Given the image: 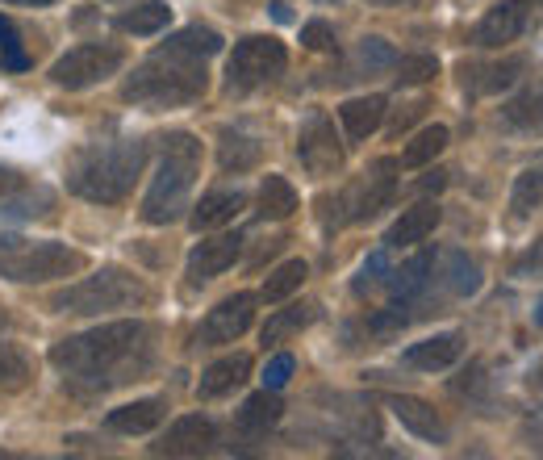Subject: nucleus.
Returning <instances> with one entry per match:
<instances>
[{
	"label": "nucleus",
	"instance_id": "603ef678",
	"mask_svg": "<svg viewBox=\"0 0 543 460\" xmlns=\"http://www.w3.org/2000/svg\"><path fill=\"white\" fill-rule=\"evenodd\" d=\"M272 17H276V21H293V13H289L285 0H272Z\"/></svg>",
	"mask_w": 543,
	"mask_h": 460
},
{
	"label": "nucleus",
	"instance_id": "f704fd0d",
	"mask_svg": "<svg viewBox=\"0 0 543 460\" xmlns=\"http://www.w3.org/2000/svg\"><path fill=\"white\" fill-rule=\"evenodd\" d=\"M51 205H55V193L51 189H26L21 197H0V214L5 218H42V214H51Z\"/></svg>",
	"mask_w": 543,
	"mask_h": 460
},
{
	"label": "nucleus",
	"instance_id": "8fccbe9b",
	"mask_svg": "<svg viewBox=\"0 0 543 460\" xmlns=\"http://www.w3.org/2000/svg\"><path fill=\"white\" fill-rule=\"evenodd\" d=\"M0 5H26V9H46V5H59V0H0Z\"/></svg>",
	"mask_w": 543,
	"mask_h": 460
},
{
	"label": "nucleus",
	"instance_id": "9d476101",
	"mask_svg": "<svg viewBox=\"0 0 543 460\" xmlns=\"http://www.w3.org/2000/svg\"><path fill=\"white\" fill-rule=\"evenodd\" d=\"M297 159H301V168L310 176H335L343 168V147H339L335 126H330L326 113H310V118L301 122Z\"/></svg>",
	"mask_w": 543,
	"mask_h": 460
},
{
	"label": "nucleus",
	"instance_id": "c03bdc74",
	"mask_svg": "<svg viewBox=\"0 0 543 460\" xmlns=\"http://www.w3.org/2000/svg\"><path fill=\"white\" fill-rule=\"evenodd\" d=\"M301 42L310 46V51H335V30H330L326 21H305V26H301Z\"/></svg>",
	"mask_w": 543,
	"mask_h": 460
},
{
	"label": "nucleus",
	"instance_id": "a211bd4d",
	"mask_svg": "<svg viewBox=\"0 0 543 460\" xmlns=\"http://www.w3.org/2000/svg\"><path fill=\"white\" fill-rule=\"evenodd\" d=\"M251 377V356L247 352H230V356H222V360H214L201 373V381H197V398H222V394H230V389H239L243 381Z\"/></svg>",
	"mask_w": 543,
	"mask_h": 460
},
{
	"label": "nucleus",
	"instance_id": "09e8293b",
	"mask_svg": "<svg viewBox=\"0 0 543 460\" xmlns=\"http://www.w3.org/2000/svg\"><path fill=\"white\" fill-rule=\"evenodd\" d=\"M527 385H531V398H535V402L543 406V368H535V373H531V381H527Z\"/></svg>",
	"mask_w": 543,
	"mask_h": 460
},
{
	"label": "nucleus",
	"instance_id": "3c124183",
	"mask_svg": "<svg viewBox=\"0 0 543 460\" xmlns=\"http://www.w3.org/2000/svg\"><path fill=\"white\" fill-rule=\"evenodd\" d=\"M376 9H401V5H422V0H368Z\"/></svg>",
	"mask_w": 543,
	"mask_h": 460
},
{
	"label": "nucleus",
	"instance_id": "7c9ffc66",
	"mask_svg": "<svg viewBox=\"0 0 543 460\" xmlns=\"http://www.w3.org/2000/svg\"><path fill=\"white\" fill-rule=\"evenodd\" d=\"M443 285L452 289L456 297L477 293V289H481V268H477V260H468L464 251H447V256H443Z\"/></svg>",
	"mask_w": 543,
	"mask_h": 460
},
{
	"label": "nucleus",
	"instance_id": "5701e85b",
	"mask_svg": "<svg viewBox=\"0 0 543 460\" xmlns=\"http://www.w3.org/2000/svg\"><path fill=\"white\" fill-rule=\"evenodd\" d=\"M385 109H389L385 97H351V101H343V105H339V122H343V130H347L351 143H364L368 134L381 130Z\"/></svg>",
	"mask_w": 543,
	"mask_h": 460
},
{
	"label": "nucleus",
	"instance_id": "2eb2a0df",
	"mask_svg": "<svg viewBox=\"0 0 543 460\" xmlns=\"http://www.w3.org/2000/svg\"><path fill=\"white\" fill-rule=\"evenodd\" d=\"M523 72H527L523 55H510L502 63H460V84L472 97H489V92H502V88L518 84Z\"/></svg>",
	"mask_w": 543,
	"mask_h": 460
},
{
	"label": "nucleus",
	"instance_id": "b1692460",
	"mask_svg": "<svg viewBox=\"0 0 543 460\" xmlns=\"http://www.w3.org/2000/svg\"><path fill=\"white\" fill-rule=\"evenodd\" d=\"M431 276H435V256L431 251H418V256H410L401 268H389V293L397 297V302H414V297L431 285Z\"/></svg>",
	"mask_w": 543,
	"mask_h": 460
},
{
	"label": "nucleus",
	"instance_id": "ddd939ff",
	"mask_svg": "<svg viewBox=\"0 0 543 460\" xmlns=\"http://www.w3.org/2000/svg\"><path fill=\"white\" fill-rule=\"evenodd\" d=\"M527 13H531V0H502V5H493V9L477 21V30H472V42L485 46V51L514 42L518 34L527 30Z\"/></svg>",
	"mask_w": 543,
	"mask_h": 460
},
{
	"label": "nucleus",
	"instance_id": "cd10ccee",
	"mask_svg": "<svg viewBox=\"0 0 543 460\" xmlns=\"http://www.w3.org/2000/svg\"><path fill=\"white\" fill-rule=\"evenodd\" d=\"M314 318H318V302H297V306L276 310V314L264 322V343H285V339L301 335Z\"/></svg>",
	"mask_w": 543,
	"mask_h": 460
},
{
	"label": "nucleus",
	"instance_id": "4468645a",
	"mask_svg": "<svg viewBox=\"0 0 543 460\" xmlns=\"http://www.w3.org/2000/svg\"><path fill=\"white\" fill-rule=\"evenodd\" d=\"M243 251V235H218V239H201L188 251V285H205L222 276Z\"/></svg>",
	"mask_w": 543,
	"mask_h": 460
},
{
	"label": "nucleus",
	"instance_id": "de8ad7c7",
	"mask_svg": "<svg viewBox=\"0 0 543 460\" xmlns=\"http://www.w3.org/2000/svg\"><path fill=\"white\" fill-rule=\"evenodd\" d=\"M443 184H447V172H439V168H435V172H427V176L418 180V189H422V193H439Z\"/></svg>",
	"mask_w": 543,
	"mask_h": 460
},
{
	"label": "nucleus",
	"instance_id": "423d86ee",
	"mask_svg": "<svg viewBox=\"0 0 543 460\" xmlns=\"http://www.w3.org/2000/svg\"><path fill=\"white\" fill-rule=\"evenodd\" d=\"M147 285L138 281L134 272L126 268H101V272H92L84 276V281L76 285H67L51 297V310L59 314H109V310H134V306H147Z\"/></svg>",
	"mask_w": 543,
	"mask_h": 460
},
{
	"label": "nucleus",
	"instance_id": "a19ab883",
	"mask_svg": "<svg viewBox=\"0 0 543 460\" xmlns=\"http://www.w3.org/2000/svg\"><path fill=\"white\" fill-rule=\"evenodd\" d=\"M514 276L518 281H543V235L514 260Z\"/></svg>",
	"mask_w": 543,
	"mask_h": 460
},
{
	"label": "nucleus",
	"instance_id": "dca6fc26",
	"mask_svg": "<svg viewBox=\"0 0 543 460\" xmlns=\"http://www.w3.org/2000/svg\"><path fill=\"white\" fill-rule=\"evenodd\" d=\"M389 410H393V419L406 427L410 435H418V440H427V444H447V427L439 419V410L431 402H422L414 394H393L389 398Z\"/></svg>",
	"mask_w": 543,
	"mask_h": 460
},
{
	"label": "nucleus",
	"instance_id": "a878e982",
	"mask_svg": "<svg viewBox=\"0 0 543 460\" xmlns=\"http://www.w3.org/2000/svg\"><path fill=\"white\" fill-rule=\"evenodd\" d=\"M259 155H264V143L259 138H251V134H243V130H222V138H218V164H222V172H251L255 164H259Z\"/></svg>",
	"mask_w": 543,
	"mask_h": 460
},
{
	"label": "nucleus",
	"instance_id": "aec40b11",
	"mask_svg": "<svg viewBox=\"0 0 543 460\" xmlns=\"http://www.w3.org/2000/svg\"><path fill=\"white\" fill-rule=\"evenodd\" d=\"M439 218H443V210H439L435 201H418V205H410V210H401V218L389 226L385 247H418V243L439 226Z\"/></svg>",
	"mask_w": 543,
	"mask_h": 460
},
{
	"label": "nucleus",
	"instance_id": "864d4df0",
	"mask_svg": "<svg viewBox=\"0 0 543 460\" xmlns=\"http://www.w3.org/2000/svg\"><path fill=\"white\" fill-rule=\"evenodd\" d=\"M535 327H543V302L535 306Z\"/></svg>",
	"mask_w": 543,
	"mask_h": 460
},
{
	"label": "nucleus",
	"instance_id": "f03ea898",
	"mask_svg": "<svg viewBox=\"0 0 543 460\" xmlns=\"http://www.w3.org/2000/svg\"><path fill=\"white\" fill-rule=\"evenodd\" d=\"M147 164V143L143 138H113V143H92L84 147L72 164H67V189L92 205H117L130 189L138 172Z\"/></svg>",
	"mask_w": 543,
	"mask_h": 460
},
{
	"label": "nucleus",
	"instance_id": "f8f14e48",
	"mask_svg": "<svg viewBox=\"0 0 543 460\" xmlns=\"http://www.w3.org/2000/svg\"><path fill=\"white\" fill-rule=\"evenodd\" d=\"M214 444H218V423L205 419V414H184L155 444V452L159 456H209Z\"/></svg>",
	"mask_w": 543,
	"mask_h": 460
},
{
	"label": "nucleus",
	"instance_id": "4be33fe9",
	"mask_svg": "<svg viewBox=\"0 0 543 460\" xmlns=\"http://www.w3.org/2000/svg\"><path fill=\"white\" fill-rule=\"evenodd\" d=\"M280 414H285V402H280V389H259V394H251L239 410V431L251 435V440H259V435H268L276 423H280Z\"/></svg>",
	"mask_w": 543,
	"mask_h": 460
},
{
	"label": "nucleus",
	"instance_id": "7ed1b4c3",
	"mask_svg": "<svg viewBox=\"0 0 543 460\" xmlns=\"http://www.w3.org/2000/svg\"><path fill=\"white\" fill-rule=\"evenodd\" d=\"M205 88H209L205 59L184 55L176 46H163L147 63L134 67V76L122 84V97L143 109H180V105L201 101Z\"/></svg>",
	"mask_w": 543,
	"mask_h": 460
},
{
	"label": "nucleus",
	"instance_id": "4c0bfd02",
	"mask_svg": "<svg viewBox=\"0 0 543 460\" xmlns=\"http://www.w3.org/2000/svg\"><path fill=\"white\" fill-rule=\"evenodd\" d=\"M393 63H397V51L385 42V38H364L360 42V51H356V67L364 76H376V72H393Z\"/></svg>",
	"mask_w": 543,
	"mask_h": 460
},
{
	"label": "nucleus",
	"instance_id": "1a4fd4ad",
	"mask_svg": "<svg viewBox=\"0 0 543 460\" xmlns=\"http://www.w3.org/2000/svg\"><path fill=\"white\" fill-rule=\"evenodd\" d=\"M122 63H126L122 46L84 42V46H76V51H67L63 59H55L51 80H55L59 88H67V92H84V88H92V84L117 76V72H122Z\"/></svg>",
	"mask_w": 543,
	"mask_h": 460
},
{
	"label": "nucleus",
	"instance_id": "ea45409f",
	"mask_svg": "<svg viewBox=\"0 0 543 460\" xmlns=\"http://www.w3.org/2000/svg\"><path fill=\"white\" fill-rule=\"evenodd\" d=\"M389 247H381V251H372V256L364 260V268H360V281H356V293H368L372 285H381L385 276H389V256H385Z\"/></svg>",
	"mask_w": 543,
	"mask_h": 460
},
{
	"label": "nucleus",
	"instance_id": "f3484780",
	"mask_svg": "<svg viewBox=\"0 0 543 460\" xmlns=\"http://www.w3.org/2000/svg\"><path fill=\"white\" fill-rule=\"evenodd\" d=\"M464 356V335L460 331H443V335H431L422 343H410L406 348V360L410 368H422V373H435V368H447Z\"/></svg>",
	"mask_w": 543,
	"mask_h": 460
},
{
	"label": "nucleus",
	"instance_id": "79ce46f5",
	"mask_svg": "<svg viewBox=\"0 0 543 460\" xmlns=\"http://www.w3.org/2000/svg\"><path fill=\"white\" fill-rule=\"evenodd\" d=\"M293 368H297V360H293L289 352H276V356L264 364V385H268V389H285L289 377H293Z\"/></svg>",
	"mask_w": 543,
	"mask_h": 460
},
{
	"label": "nucleus",
	"instance_id": "0eeeda50",
	"mask_svg": "<svg viewBox=\"0 0 543 460\" xmlns=\"http://www.w3.org/2000/svg\"><path fill=\"white\" fill-rule=\"evenodd\" d=\"M285 67H289L285 42L264 38V34L243 38V42L230 51V59H226V88H230V92L268 88V84H276L280 76H285Z\"/></svg>",
	"mask_w": 543,
	"mask_h": 460
},
{
	"label": "nucleus",
	"instance_id": "c9c22d12",
	"mask_svg": "<svg viewBox=\"0 0 543 460\" xmlns=\"http://www.w3.org/2000/svg\"><path fill=\"white\" fill-rule=\"evenodd\" d=\"M539 201H543V176H539L535 168H527L523 176L514 180L510 210H514V218H518V222H523V218H531V214L539 210Z\"/></svg>",
	"mask_w": 543,
	"mask_h": 460
},
{
	"label": "nucleus",
	"instance_id": "72a5a7b5",
	"mask_svg": "<svg viewBox=\"0 0 543 460\" xmlns=\"http://www.w3.org/2000/svg\"><path fill=\"white\" fill-rule=\"evenodd\" d=\"M168 46H176V51H184V55L209 59V55L222 51V34L209 30V26H184V30H176V34L168 38Z\"/></svg>",
	"mask_w": 543,
	"mask_h": 460
},
{
	"label": "nucleus",
	"instance_id": "412c9836",
	"mask_svg": "<svg viewBox=\"0 0 543 460\" xmlns=\"http://www.w3.org/2000/svg\"><path fill=\"white\" fill-rule=\"evenodd\" d=\"M163 414H168V406H163V398H138V402H126L105 414V427L117 431V435H147L163 423Z\"/></svg>",
	"mask_w": 543,
	"mask_h": 460
},
{
	"label": "nucleus",
	"instance_id": "2f4dec72",
	"mask_svg": "<svg viewBox=\"0 0 543 460\" xmlns=\"http://www.w3.org/2000/svg\"><path fill=\"white\" fill-rule=\"evenodd\" d=\"M447 126H427V130H418L410 143H406V151H401V168H422V164H431L435 155H443V147H447Z\"/></svg>",
	"mask_w": 543,
	"mask_h": 460
},
{
	"label": "nucleus",
	"instance_id": "6e6d98bb",
	"mask_svg": "<svg viewBox=\"0 0 543 460\" xmlns=\"http://www.w3.org/2000/svg\"><path fill=\"white\" fill-rule=\"evenodd\" d=\"M5 322H9V314H5V310H0V327H5Z\"/></svg>",
	"mask_w": 543,
	"mask_h": 460
},
{
	"label": "nucleus",
	"instance_id": "6e6552de",
	"mask_svg": "<svg viewBox=\"0 0 543 460\" xmlns=\"http://www.w3.org/2000/svg\"><path fill=\"white\" fill-rule=\"evenodd\" d=\"M393 172H397V159H376L364 176L351 180L347 189L335 197V210H343L339 222H368L381 210H389V201L397 193V176Z\"/></svg>",
	"mask_w": 543,
	"mask_h": 460
},
{
	"label": "nucleus",
	"instance_id": "c85d7f7f",
	"mask_svg": "<svg viewBox=\"0 0 543 460\" xmlns=\"http://www.w3.org/2000/svg\"><path fill=\"white\" fill-rule=\"evenodd\" d=\"M502 118L514 130H543V80H535L531 88L518 92V97L502 109Z\"/></svg>",
	"mask_w": 543,
	"mask_h": 460
},
{
	"label": "nucleus",
	"instance_id": "6ab92c4d",
	"mask_svg": "<svg viewBox=\"0 0 543 460\" xmlns=\"http://www.w3.org/2000/svg\"><path fill=\"white\" fill-rule=\"evenodd\" d=\"M243 205H247L243 189H214V193H205V197L193 205L188 226H193L197 235H201V230H218V226H226V222L239 218Z\"/></svg>",
	"mask_w": 543,
	"mask_h": 460
},
{
	"label": "nucleus",
	"instance_id": "5fc2aeb1",
	"mask_svg": "<svg viewBox=\"0 0 543 460\" xmlns=\"http://www.w3.org/2000/svg\"><path fill=\"white\" fill-rule=\"evenodd\" d=\"M535 172H539V176H543V155H539V159H535Z\"/></svg>",
	"mask_w": 543,
	"mask_h": 460
},
{
	"label": "nucleus",
	"instance_id": "20e7f679",
	"mask_svg": "<svg viewBox=\"0 0 543 460\" xmlns=\"http://www.w3.org/2000/svg\"><path fill=\"white\" fill-rule=\"evenodd\" d=\"M201 172V143L188 130H172L159 138V168L151 176V189L143 197V222L151 226H168L184 218L188 210V193L197 184Z\"/></svg>",
	"mask_w": 543,
	"mask_h": 460
},
{
	"label": "nucleus",
	"instance_id": "393cba45",
	"mask_svg": "<svg viewBox=\"0 0 543 460\" xmlns=\"http://www.w3.org/2000/svg\"><path fill=\"white\" fill-rule=\"evenodd\" d=\"M255 205H259L255 214L264 222H285V218L297 214V189L280 172H268L264 184H259V201Z\"/></svg>",
	"mask_w": 543,
	"mask_h": 460
},
{
	"label": "nucleus",
	"instance_id": "58836bf2",
	"mask_svg": "<svg viewBox=\"0 0 543 460\" xmlns=\"http://www.w3.org/2000/svg\"><path fill=\"white\" fill-rule=\"evenodd\" d=\"M439 76V59L435 55H397L393 63V80L397 84H427Z\"/></svg>",
	"mask_w": 543,
	"mask_h": 460
},
{
	"label": "nucleus",
	"instance_id": "bb28decb",
	"mask_svg": "<svg viewBox=\"0 0 543 460\" xmlns=\"http://www.w3.org/2000/svg\"><path fill=\"white\" fill-rule=\"evenodd\" d=\"M168 21H172V9L163 5V0H143V5H134V9H126V13H117L113 26L122 30V34H138V38H147V34L168 30Z\"/></svg>",
	"mask_w": 543,
	"mask_h": 460
},
{
	"label": "nucleus",
	"instance_id": "e433bc0d",
	"mask_svg": "<svg viewBox=\"0 0 543 460\" xmlns=\"http://www.w3.org/2000/svg\"><path fill=\"white\" fill-rule=\"evenodd\" d=\"M0 72H30V51L9 17H0Z\"/></svg>",
	"mask_w": 543,
	"mask_h": 460
},
{
	"label": "nucleus",
	"instance_id": "37998d69",
	"mask_svg": "<svg viewBox=\"0 0 543 460\" xmlns=\"http://www.w3.org/2000/svg\"><path fill=\"white\" fill-rule=\"evenodd\" d=\"M406 322H410L406 306H389V310H381V314L368 318V331H372V335H393V331L406 327Z\"/></svg>",
	"mask_w": 543,
	"mask_h": 460
},
{
	"label": "nucleus",
	"instance_id": "f257e3e1",
	"mask_svg": "<svg viewBox=\"0 0 543 460\" xmlns=\"http://www.w3.org/2000/svg\"><path fill=\"white\" fill-rule=\"evenodd\" d=\"M51 364L67 373L72 394H105L113 385H126L130 377L147 373L151 364V327L143 318L105 322L84 335H67L51 348Z\"/></svg>",
	"mask_w": 543,
	"mask_h": 460
},
{
	"label": "nucleus",
	"instance_id": "9b49d317",
	"mask_svg": "<svg viewBox=\"0 0 543 460\" xmlns=\"http://www.w3.org/2000/svg\"><path fill=\"white\" fill-rule=\"evenodd\" d=\"M251 322H255V293H234L205 314V322L197 327V348H226V343L247 335Z\"/></svg>",
	"mask_w": 543,
	"mask_h": 460
},
{
	"label": "nucleus",
	"instance_id": "a18cd8bd",
	"mask_svg": "<svg viewBox=\"0 0 543 460\" xmlns=\"http://www.w3.org/2000/svg\"><path fill=\"white\" fill-rule=\"evenodd\" d=\"M431 105L427 101H414V105H401L397 109V118H393V126H389V134H401V130H406V126H414L418 118H422V113H427Z\"/></svg>",
	"mask_w": 543,
	"mask_h": 460
},
{
	"label": "nucleus",
	"instance_id": "c756f323",
	"mask_svg": "<svg viewBox=\"0 0 543 460\" xmlns=\"http://www.w3.org/2000/svg\"><path fill=\"white\" fill-rule=\"evenodd\" d=\"M34 381V364L17 343L0 339V394H21Z\"/></svg>",
	"mask_w": 543,
	"mask_h": 460
},
{
	"label": "nucleus",
	"instance_id": "473e14b6",
	"mask_svg": "<svg viewBox=\"0 0 543 460\" xmlns=\"http://www.w3.org/2000/svg\"><path fill=\"white\" fill-rule=\"evenodd\" d=\"M305 276H310L305 260H285V264H280V268L268 276V281H264L259 297H264V302H285L289 293H297V289L305 285Z\"/></svg>",
	"mask_w": 543,
	"mask_h": 460
},
{
	"label": "nucleus",
	"instance_id": "49530a36",
	"mask_svg": "<svg viewBox=\"0 0 543 460\" xmlns=\"http://www.w3.org/2000/svg\"><path fill=\"white\" fill-rule=\"evenodd\" d=\"M21 189H26V180H21V172H17V168H5V164H0V197L21 193Z\"/></svg>",
	"mask_w": 543,
	"mask_h": 460
},
{
	"label": "nucleus",
	"instance_id": "39448f33",
	"mask_svg": "<svg viewBox=\"0 0 543 460\" xmlns=\"http://www.w3.org/2000/svg\"><path fill=\"white\" fill-rule=\"evenodd\" d=\"M84 268V256L76 247H67L59 239H21L0 230V276L17 285H42L59 281Z\"/></svg>",
	"mask_w": 543,
	"mask_h": 460
}]
</instances>
